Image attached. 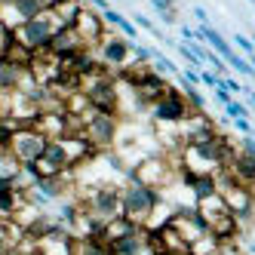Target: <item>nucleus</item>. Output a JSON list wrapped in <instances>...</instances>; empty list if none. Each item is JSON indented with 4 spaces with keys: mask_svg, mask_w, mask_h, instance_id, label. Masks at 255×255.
Returning a JSON list of instances; mask_svg holds the SVG:
<instances>
[{
    "mask_svg": "<svg viewBox=\"0 0 255 255\" xmlns=\"http://www.w3.org/2000/svg\"><path fill=\"white\" fill-rule=\"evenodd\" d=\"M160 203H163V191L160 188H151V185H144L138 178L123 185V218H129L132 225L148 228L151 215L157 212Z\"/></svg>",
    "mask_w": 255,
    "mask_h": 255,
    "instance_id": "obj_1",
    "label": "nucleus"
},
{
    "mask_svg": "<svg viewBox=\"0 0 255 255\" xmlns=\"http://www.w3.org/2000/svg\"><path fill=\"white\" fill-rule=\"evenodd\" d=\"M74 197L80 200V206L96 215L99 222H114V218L123 215V185H117V181H105V185H93L86 194L74 191Z\"/></svg>",
    "mask_w": 255,
    "mask_h": 255,
    "instance_id": "obj_2",
    "label": "nucleus"
},
{
    "mask_svg": "<svg viewBox=\"0 0 255 255\" xmlns=\"http://www.w3.org/2000/svg\"><path fill=\"white\" fill-rule=\"evenodd\" d=\"M80 135L93 144L96 151H111L117 144V132H120V117L117 114H102V111H89L80 117Z\"/></svg>",
    "mask_w": 255,
    "mask_h": 255,
    "instance_id": "obj_3",
    "label": "nucleus"
},
{
    "mask_svg": "<svg viewBox=\"0 0 255 255\" xmlns=\"http://www.w3.org/2000/svg\"><path fill=\"white\" fill-rule=\"evenodd\" d=\"M56 31H59V22L52 19L49 9H43L40 15H34V19H28V22H22L19 28H15L12 31V40L22 43L28 52H43V49H49Z\"/></svg>",
    "mask_w": 255,
    "mask_h": 255,
    "instance_id": "obj_4",
    "label": "nucleus"
},
{
    "mask_svg": "<svg viewBox=\"0 0 255 255\" xmlns=\"http://www.w3.org/2000/svg\"><path fill=\"white\" fill-rule=\"evenodd\" d=\"M132 40H126L123 34H111L105 31V37L93 46L96 49V59L105 71H117V74H123L126 68H129L135 59H132V49H129Z\"/></svg>",
    "mask_w": 255,
    "mask_h": 255,
    "instance_id": "obj_5",
    "label": "nucleus"
},
{
    "mask_svg": "<svg viewBox=\"0 0 255 255\" xmlns=\"http://www.w3.org/2000/svg\"><path fill=\"white\" fill-rule=\"evenodd\" d=\"M191 114L194 111L188 108L185 96H181V89H175V86H169V93L163 96L160 102L151 105V120H154V126H181Z\"/></svg>",
    "mask_w": 255,
    "mask_h": 255,
    "instance_id": "obj_6",
    "label": "nucleus"
},
{
    "mask_svg": "<svg viewBox=\"0 0 255 255\" xmlns=\"http://www.w3.org/2000/svg\"><path fill=\"white\" fill-rule=\"evenodd\" d=\"M46 135L37 129V126H19L9 141V157L15 163H37L43 148H46Z\"/></svg>",
    "mask_w": 255,
    "mask_h": 255,
    "instance_id": "obj_7",
    "label": "nucleus"
},
{
    "mask_svg": "<svg viewBox=\"0 0 255 255\" xmlns=\"http://www.w3.org/2000/svg\"><path fill=\"white\" fill-rule=\"evenodd\" d=\"M108 249H111V255H160L154 234L148 228H132L129 234H123L108 243Z\"/></svg>",
    "mask_w": 255,
    "mask_h": 255,
    "instance_id": "obj_8",
    "label": "nucleus"
},
{
    "mask_svg": "<svg viewBox=\"0 0 255 255\" xmlns=\"http://www.w3.org/2000/svg\"><path fill=\"white\" fill-rule=\"evenodd\" d=\"M80 49H86V43H83V37L74 28H59L56 37H52V43H49V52H52V56H59V59L74 56V52H80Z\"/></svg>",
    "mask_w": 255,
    "mask_h": 255,
    "instance_id": "obj_9",
    "label": "nucleus"
},
{
    "mask_svg": "<svg viewBox=\"0 0 255 255\" xmlns=\"http://www.w3.org/2000/svg\"><path fill=\"white\" fill-rule=\"evenodd\" d=\"M83 9H86V3H80V0H56V3L49 6V12H52V19L59 22V28H74L77 19L83 15Z\"/></svg>",
    "mask_w": 255,
    "mask_h": 255,
    "instance_id": "obj_10",
    "label": "nucleus"
},
{
    "mask_svg": "<svg viewBox=\"0 0 255 255\" xmlns=\"http://www.w3.org/2000/svg\"><path fill=\"white\" fill-rule=\"evenodd\" d=\"M102 19H105V25H108V28H117V31L123 34V37H126V40H135L138 28H135L129 19H126L123 12H117L114 6H111V9H105V12H102Z\"/></svg>",
    "mask_w": 255,
    "mask_h": 255,
    "instance_id": "obj_11",
    "label": "nucleus"
},
{
    "mask_svg": "<svg viewBox=\"0 0 255 255\" xmlns=\"http://www.w3.org/2000/svg\"><path fill=\"white\" fill-rule=\"evenodd\" d=\"M178 80H181V77H178ZM181 96H185V102H188V108H191L194 114H203V111H206V96L200 93V86L181 80Z\"/></svg>",
    "mask_w": 255,
    "mask_h": 255,
    "instance_id": "obj_12",
    "label": "nucleus"
},
{
    "mask_svg": "<svg viewBox=\"0 0 255 255\" xmlns=\"http://www.w3.org/2000/svg\"><path fill=\"white\" fill-rule=\"evenodd\" d=\"M9 3L15 6V9H19V15H22V19L28 22V19H34V15H40L46 6L40 3V0H9Z\"/></svg>",
    "mask_w": 255,
    "mask_h": 255,
    "instance_id": "obj_13",
    "label": "nucleus"
},
{
    "mask_svg": "<svg viewBox=\"0 0 255 255\" xmlns=\"http://www.w3.org/2000/svg\"><path fill=\"white\" fill-rule=\"evenodd\" d=\"M132 25H135V28H144L148 34H154V37H157L160 43H166V40H169L166 34H163V31H160V28L154 25V19H148V15H144V12H135V15H132Z\"/></svg>",
    "mask_w": 255,
    "mask_h": 255,
    "instance_id": "obj_14",
    "label": "nucleus"
},
{
    "mask_svg": "<svg viewBox=\"0 0 255 255\" xmlns=\"http://www.w3.org/2000/svg\"><path fill=\"white\" fill-rule=\"evenodd\" d=\"M151 68L157 71V74H163V77H166V74H178L175 62L166 59V56H163V52H157V49H154V62H151Z\"/></svg>",
    "mask_w": 255,
    "mask_h": 255,
    "instance_id": "obj_15",
    "label": "nucleus"
},
{
    "mask_svg": "<svg viewBox=\"0 0 255 255\" xmlns=\"http://www.w3.org/2000/svg\"><path fill=\"white\" fill-rule=\"evenodd\" d=\"M228 68H234L237 74H243V77H255V68L249 65V59L246 56H237V52L228 59Z\"/></svg>",
    "mask_w": 255,
    "mask_h": 255,
    "instance_id": "obj_16",
    "label": "nucleus"
},
{
    "mask_svg": "<svg viewBox=\"0 0 255 255\" xmlns=\"http://www.w3.org/2000/svg\"><path fill=\"white\" fill-rule=\"evenodd\" d=\"M225 114H228L231 120H249V117H252V114H249V108H246L243 102H237V99H234L231 105H225Z\"/></svg>",
    "mask_w": 255,
    "mask_h": 255,
    "instance_id": "obj_17",
    "label": "nucleus"
},
{
    "mask_svg": "<svg viewBox=\"0 0 255 255\" xmlns=\"http://www.w3.org/2000/svg\"><path fill=\"white\" fill-rule=\"evenodd\" d=\"M234 148L240 151V154H246V157H255V135H240Z\"/></svg>",
    "mask_w": 255,
    "mask_h": 255,
    "instance_id": "obj_18",
    "label": "nucleus"
},
{
    "mask_svg": "<svg viewBox=\"0 0 255 255\" xmlns=\"http://www.w3.org/2000/svg\"><path fill=\"white\" fill-rule=\"evenodd\" d=\"M234 43L243 49V56H246V59L255 52V43H252V37H246V34H234Z\"/></svg>",
    "mask_w": 255,
    "mask_h": 255,
    "instance_id": "obj_19",
    "label": "nucleus"
},
{
    "mask_svg": "<svg viewBox=\"0 0 255 255\" xmlns=\"http://www.w3.org/2000/svg\"><path fill=\"white\" fill-rule=\"evenodd\" d=\"M212 96H215V102H218V105H222V108L234 102V96H231V93H228V89H225V80H222V86H215V89H212Z\"/></svg>",
    "mask_w": 255,
    "mask_h": 255,
    "instance_id": "obj_20",
    "label": "nucleus"
},
{
    "mask_svg": "<svg viewBox=\"0 0 255 255\" xmlns=\"http://www.w3.org/2000/svg\"><path fill=\"white\" fill-rule=\"evenodd\" d=\"M9 40H12V31H9L3 22H0V59H3V49L9 46Z\"/></svg>",
    "mask_w": 255,
    "mask_h": 255,
    "instance_id": "obj_21",
    "label": "nucleus"
},
{
    "mask_svg": "<svg viewBox=\"0 0 255 255\" xmlns=\"http://www.w3.org/2000/svg\"><path fill=\"white\" fill-rule=\"evenodd\" d=\"M225 89H228L231 96H240V93H246V86H240V83H237L234 77H225Z\"/></svg>",
    "mask_w": 255,
    "mask_h": 255,
    "instance_id": "obj_22",
    "label": "nucleus"
},
{
    "mask_svg": "<svg viewBox=\"0 0 255 255\" xmlns=\"http://www.w3.org/2000/svg\"><path fill=\"white\" fill-rule=\"evenodd\" d=\"M9 117V93H0V120Z\"/></svg>",
    "mask_w": 255,
    "mask_h": 255,
    "instance_id": "obj_23",
    "label": "nucleus"
},
{
    "mask_svg": "<svg viewBox=\"0 0 255 255\" xmlns=\"http://www.w3.org/2000/svg\"><path fill=\"white\" fill-rule=\"evenodd\" d=\"M191 12H194V19H197V22H200V25H209V12H206V9H203V6H194V9H191Z\"/></svg>",
    "mask_w": 255,
    "mask_h": 255,
    "instance_id": "obj_24",
    "label": "nucleus"
},
{
    "mask_svg": "<svg viewBox=\"0 0 255 255\" xmlns=\"http://www.w3.org/2000/svg\"><path fill=\"white\" fill-rule=\"evenodd\" d=\"M234 126H237V132H240V135H252V123L249 120H234Z\"/></svg>",
    "mask_w": 255,
    "mask_h": 255,
    "instance_id": "obj_25",
    "label": "nucleus"
},
{
    "mask_svg": "<svg viewBox=\"0 0 255 255\" xmlns=\"http://www.w3.org/2000/svg\"><path fill=\"white\" fill-rule=\"evenodd\" d=\"M160 255H194L191 249H169V252H160Z\"/></svg>",
    "mask_w": 255,
    "mask_h": 255,
    "instance_id": "obj_26",
    "label": "nucleus"
},
{
    "mask_svg": "<svg viewBox=\"0 0 255 255\" xmlns=\"http://www.w3.org/2000/svg\"><path fill=\"white\" fill-rule=\"evenodd\" d=\"M246 96H249V105L255 108V89H252V86H246Z\"/></svg>",
    "mask_w": 255,
    "mask_h": 255,
    "instance_id": "obj_27",
    "label": "nucleus"
},
{
    "mask_svg": "<svg viewBox=\"0 0 255 255\" xmlns=\"http://www.w3.org/2000/svg\"><path fill=\"white\" fill-rule=\"evenodd\" d=\"M243 231H249V234H252V240H255V218H252V225H249V228H243Z\"/></svg>",
    "mask_w": 255,
    "mask_h": 255,
    "instance_id": "obj_28",
    "label": "nucleus"
},
{
    "mask_svg": "<svg viewBox=\"0 0 255 255\" xmlns=\"http://www.w3.org/2000/svg\"><path fill=\"white\" fill-rule=\"evenodd\" d=\"M249 65H252V68H255V52H252V56H249Z\"/></svg>",
    "mask_w": 255,
    "mask_h": 255,
    "instance_id": "obj_29",
    "label": "nucleus"
},
{
    "mask_svg": "<svg viewBox=\"0 0 255 255\" xmlns=\"http://www.w3.org/2000/svg\"><path fill=\"white\" fill-rule=\"evenodd\" d=\"M0 255H15V252H0Z\"/></svg>",
    "mask_w": 255,
    "mask_h": 255,
    "instance_id": "obj_30",
    "label": "nucleus"
},
{
    "mask_svg": "<svg viewBox=\"0 0 255 255\" xmlns=\"http://www.w3.org/2000/svg\"><path fill=\"white\" fill-rule=\"evenodd\" d=\"M252 43H255V34H252Z\"/></svg>",
    "mask_w": 255,
    "mask_h": 255,
    "instance_id": "obj_31",
    "label": "nucleus"
},
{
    "mask_svg": "<svg viewBox=\"0 0 255 255\" xmlns=\"http://www.w3.org/2000/svg\"><path fill=\"white\" fill-rule=\"evenodd\" d=\"M252 194H255V185H252Z\"/></svg>",
    "mask_w": 255,
    "mask_h": 255,
    "instance_id": "obj_32",
    "label": "nucleus"
},
{
    "mask_svg": "<svg viewBox=\"0 0 255 255\" xmlns=\"http://www.w3.org/2000/svg\"><path fill=\"white\" fill-rule=\"evenodd\" d=\"M249 3H255V0H249Z\"/></svg>",
    "mask_w": 255,
    "mask_h": 255,
    "instance_id": "obj_33",
    "label": "nucleus"
}]
</instances>
